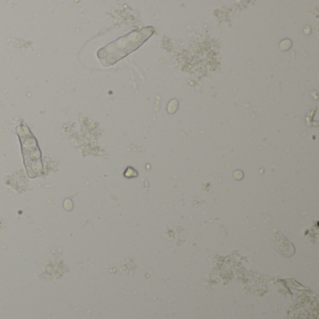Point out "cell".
I'll use <instances>...</instances> for the list:
<instances>
[{
  "label": "cell",
  "mask_w": 319,
  "mask_h": 319,
  "mask_svg": "<svg viewBox=\"0 0 319 319\" xmlns=\"http://www.w3.org/2000/svg\"><path fill=\"white\" fill-rule=\"evenodd\" d=\"M271 244L280 255L285 258H290L295 254L294 245L281 233H273L271 237Z\"/></svg>",
  "instance_id": "7a4b0ae2"
},
{
  "label": "cell",
  "mask_w": 319,
  "mask_h": 319,
  "mask_svg": "<svg viewBox=\"0 0 319 319\" xmlns=\"http://www.w3.org/2000/svg\"><path fill=\"white\" fill-rule=\"evenodd\" d=\"M17 133L21 139L20 141L22 147V155H24L25 164L29 177L35 178L40 176L42 170V164L40 152L36 139L25 124H21L17 127Z\"/></svg>",
  "instance_id": "6da1fadb"
},
{
  "label": "cell",
  "mask_w": 319,
  "mask_h": 319,
  "mask_svg": "<svg viewBox=\"0 0 319 319\" xmlns=\"http://www.w3.org/2000/svg\"><path fill=\"white\" fill-rule=\"evenodd\" d=\"M138 173L137 171L132 168H127V169L126 170V172H124V176L127 177V178H131V177H137Z\"/></svg>",
  "instance_id": "277c9868"
},
{
  "label": "cell",
  "mask_w": 319,
  "mask_h": 319,
  "mask_svg": "<svg viewBox=\"0 0 319 319\" xmlns=\"http://www.w3.org/2000/svg\"><path fill=\"white\" fill-rule=\"evenodd\" d=\"M177 108H178V102L176 100H172V101H170L168 106V111L170 113H173L177 110Z\"/></svg>",
  "instance_id": "3957f363"
}]
</instances>
